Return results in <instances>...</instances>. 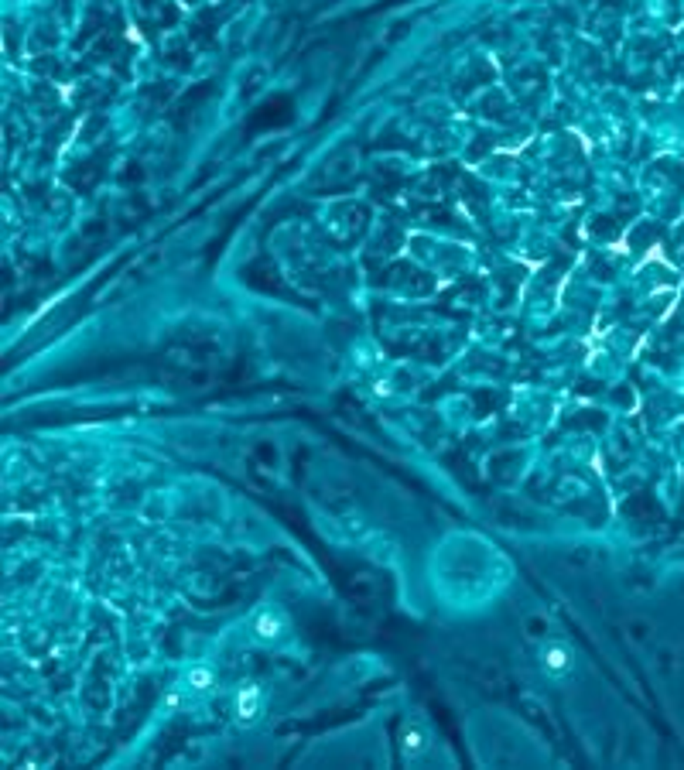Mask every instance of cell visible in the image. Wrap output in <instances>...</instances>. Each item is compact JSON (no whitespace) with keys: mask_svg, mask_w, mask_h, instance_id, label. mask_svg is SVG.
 <instances>
[{"mask_svg":"<svg viewBox=\"0 0 684 770\" xmlns=\"http://www.w3.org/2000/svg\"><path fill=\"white\" fill-rule=\"evenodd\" d=\"M263 712V689L257 681H239V689L233 691V716L239 726L257 722Z\"/></svg>","mask_w":684,"mask_h":770,"instance_id":"1","label":"cell"},{"mask_svg":"<svg viewBox=\"0 0 684 770\" xmlns=\"http://www.w3.org/2000/svg\"><path fill=\"white\" fill-rule=\"evenodd\" d=\"M250 634H254V640H261V644H277V640L288 634V620H284L281 610L263 606V610L250 620Z\"/></svg>","mask_w":684,"mask_h":770,"instance_id":"2","label":"cell"},{"mask_svg":"<svg viewBox=\"0 0 684 770\" xmlns=\"http://www.w3.org/2000/svg\"><path fill=\"white\" fill-rule=\"evenodd\" d=\"M541 664L554 671V674H565L568 667H572V651L565 647V644H548L544 651H541Z\"/></svg>","mask_w":684,"mask_h":770,"instance_id":"3","label":"cell"},{"mask_svg":"<svg viewBox=\"0 0 684 770\" xmlns=\"http://www.w3.org/2000/svg\"><path fill=\"white\" fill-rule=\"evenodd\" d=\"M185 681H188L192 691H209L212 681H216V674H212V667H206V664H195V667L185 674Z\"/></svg>","mask_w":684,"mask_h":770,"instance_id":"4","label":"cell"},{"mask_svg":"<svg viewBox=\"0 0 684 770\" xmlns=\"http://www.w3.org/2000/svg\"><path fill=\"white\" fill-rule=\"evenodd\" d=\"M404 750L411 753V757H418L424 750V736L421 733H414V729H407V736H404Z\"/></svg>","mask_w":684,"mask_h":770,"instance_id":"5","label":"cell"}]
</instances>
